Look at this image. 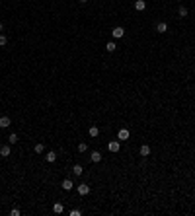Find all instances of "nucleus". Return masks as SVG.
Listing matches in <instances>:
<instances>
[{
  "instance_id": "obj_12",
  "label": "nucleus",
  "mask_w": 195,
  "mask_h": 216,
  "mask_svg": "<svg viewBox=\"0 0 195 216\" xmlns=\"http://www.w3.org/2000/svg\"><path fill=\"white\" fill-rule=\"evenodd\" d=\"M53 212H55V214H63L64 212V206L61 205V202H55V205H53Z\"/></svg>"
},
{
  "instance_id": "obj_5",
  "label": "nucleus",
  "mask_w": 195,
  "mask_h": 216,
  "mask_svg": "<svg viewBox=\"0 0 195 216\" xmlns=\"http://www.w3.org/2000/svg\"><path fill=\"white\" fill-rule=\"evenodd\" d=\"M10 154H12L10 144H4V146H0V156H2V158H8Z\"/></svg>"
},
{
  "instance_id": "obj_23",
  "label": "nucleus",
  "mask_w": 195,
  "mask_h": 216,
  "mask_svg": "<svg viewBox=\"0 0 195 216\" xmlns=\"http://www.w3.org/2000/svg\"><path fill=\"white\" fill-rule=\"evenodd\" d=\"M10 214H12V216H20V208H12Z\"/></svg>"
},
{
  "instance_id": "obj_16",
  "label": "nucleus",
  "mask_w": 195,
  "mask_h": 216,
  "mask_svg": "<svg viewBox=\"0 0 195 216\" xmlns=\"http://www.w3.org/2000/svg\"><path fill=\"white\" fill-rule=\"evenodd\" d=\"M185 16H187V8L180 6V8H178V18H185Z\"/></svg>"
},
{
  "instance_id": "obj_14",
  "label": "nucleus",
  "mask_w": 195,
  "mask_h": 216,
  "mask_svg": "<svg viewBox=\"0 0 195 216\" xmlns=\"http://www.w3.org/2000/svg\"><path fill=\"white\" fill-rule=\"evenodd\" d=\"M88 134L92 136V138H96V136L99 134V128L96 127V125H92V127H90V131H88Z\"/></svg>"
},
{
  "instance_id": "obj_6",
  "label": "nucleus",
  "mask_w": 195,
  "mask_h": 216,
  "mask_svg": "<svg viewBox=\"0 0 195 216\" xmlns=\"http://www.w3.org/2000/svg\"><path fill=\"white\" fill-rule=\"evenodd\" d=\"M61 187H63L64 191H72V189H74V183H72V179H68V177H66V179H63Z\"/></svg>"
},
{
  "instance_id": "obj_8",
  "label": "nucleus",
  "mask_w": 195,
  "mask_h": 216,
  "mask_svg": "<svg viewBox=\"0 0 195 216\" xmlns=\"http://www.w3.org/2000/svg\"><path fill=\"white\" fill-rule=\"evenodd\" d=\"M135 10H137V12L146 10V2H144V0H137V2H135Z\"/></svg>"
},
{
  "instance_id": "obj_22",
  "label": "nucleus",
  "mask_w": 195,
  "mask_h": 216,
  "mask_svg": "<svg viewBox=\"0 0 195 216\" xmlns=\"http://www.w3.org/2000/svg\"><path fill=\"white\" fill-rule=\"evenodd\" d=\"M82 212H80V210H78V208H72V210H70V216H80Z\"/></svg>"
},
{
  "instance_id": "obj_10",
  "label": "nucleus",
  "mask_w": 195,
  "mask_h": 216,
  "mask_svg": "<svg viewBox=\"0 0 195 216\" xmlns=\"http://www.w3.org/2000/svg\"><path fill=\"white\" fill-rule=\"evenodd\" d=\"M139 154L140 156H150V146H148V144H143V146H140V150H139Z\"/></svg>"
},
{
  "instance_id": "obj_21",
  "label": "nucleus",
  "mask_w": 195,
  "mask_h": 216,
  "mask_svg": "<svg viewBox=\"0 0 195 216\" xmlns=\"http://www.w3.org/2000/svg\"><path fill=\"white\" fill-rule=\"evenodd\" d=\"M6 43H8V37L0 33V47H6Z\"/></svg>"
},
{
  "instance_id": "obj_19",
  "label": "nucleus",
  "mask_w": 195,
  "mask_h": 216,
  "mask_svg": "<svg viewBox=\"0 0 195 216\" xmlns=\"http://www.w3.org/2000/svg\"><path fill=\"white\" fill-rule=\"evenodd\" d=\"M18 142V134H16V132H12L10 136H8V144H16Z\"/></svg>"
},
{
  "instance_id": "obj_15",
  "label": "nucleus",
  "mask_w": 195,
  "mask_h": 216,
  "mask_svg": "<svg viewBox=\"0 0 195 216\" xmlns=\"http://www.w3.org/2000/svg\"><path fill=\"white\" fill-rule=\"evenodd\" d=\"M90 160H92L94 164H98V162H102V154H99V152H92V154H90Z\"/></svg>"
},
{
  "instance_id": "obj_13",
  "label": "nucleus",
  "mask_w": 195,
  "mask_h": 216,
  "mask_svg": "<svg viewBox=\"0 0 195 216\" xmlns=\"http://www.w3.org/2000/svg\"><path fill=\"white\" fill-rule=\"evenodd\" d=\"M57 160V154H55V152H47V154H45V162H49V164H53V162H55Z\"/></svg>"
},
{
  "instance_id": "obj_11",
  "label": "nucleus",
  "mask_w": 195,
  "mask_h": 216,
  "mask_svg": "<svg viewBox=\"0 0 195 216\" xmlns=\"http://www.w3.org/2000/svg\"><path fill=\"white\" fill-rule=\"evenodd\" d=\"M72 173L74 175H82V173H84V168H82L80 164H74L72 165Z\"/></svg>"
},
{
  "instance_id": "obj_7",
  "label": "nucleus",
  "mask_w": 195,
  "mask_h": 216,
  "mask_svg": "<svg viewBox=\"0 0 195 216\" xmlns=\"http://www.w3.org/2000/svg\"><path fill=\"white\" fill-rule=\"evenodd\" d=\"M117 138H119V140H127V138H129V128H119Z\"/></svg>"
},
{
  "instance_id": "obj_4",
  "label": "nucleus",
  "mask_w": 195,
  "mask_h": 216,
  "mask_svg": "<svg viewBox=\"0 0 195 216\" xmlns=\"http://www.w3.org/2000/svg\"><path fill=\"white\" fill-rule=\"evenodd\" d=\"M12 125V119L8 117V115H2V117H0V128H8Z\"/></svg>"
},
{
  "instance_id": "obj_25",
  "label": "nucleus",
  "mask_w": 195,
  "mask_h": 216,
  "mask_svg": "<svg viewBox=\"0 0 195 216\" xmlns=\"http://www.w3.org/2000/svg\"><path fill=\"white\" fill-rule=\"evenodd\" d=\"M80 2H82V4H84V2H88V0H80Z\"/></svg>"
},
{
  "instance_id": "obj_20",
  "label": "nucleus",
  "mask_w": 195,
  "mask_h": 216,
  "mask_svg": "<svg viewBox=\"0 0 195 216\" xmlns=\"http://www.w3.org/2000/svg\"><path fill=\"white\" fill-rule=\"evenodd\" d=\"M78 152H80V154L88 152V144H86V142H80V144H78Z\"/></svg>"
},
{
  "instance_id": "obj_3",
  "label": "nucleus",
  "mask_w": 195,
  "mask_h": 216,
  "mask_svg": "<svg viewBox=\"0 0 195 216\" xmlns=\"http://www.w3.org/2000/svg\"><path fill=\"white\" fill-rule=\"evenodd\" d=\"M76 191H78V195H80V197H86V195L90 193V185H86V183H80L76 187Z\"/></svg>"
},
{
  "instance_id": "obj_2",
  "label": "nucleus",
  "mask_w": 195,
  "mask_h": 216,
  "mask_svg": "<svg viewBox=\"0 0 195 216\" xmlns=\"http://www.w3.org/2000/svg\"><path fill=\"white\" fill-rule=\"evenodd\" d=\"M111 35H113V39H121V37L125 35V29H123L121 26H115L113 29H111Z\"/></svg>"
},
{
  "instance_id": "obj_18",
  "label": "nucleus",
  "mask_w": 195,
  "mask_h": 216,
  "mask_svg": "<svg viewBox=\"0 0 195 216\" xmlns=\"http://www.w3.org/2000/svg\"><path fill=\"white\" fill-rule=\"evenodd\" d=\"M33 150H35V154H43V152H45V146H43V144H41V142H37Z\"/></svg>"
},
{
  "instance_id": "obj_17",
  "label": "nucleus",
  "mask_w": 195,
  "mask_h": 216,
  "mask_svg": "<svg viewBox=\"0 0 195 216\" xmlns=\"http://www.w3.org/2000/svg\"><path fill=\"white\" fill-rule=\"evenodd\" d=\"M115 49H117V45H115V41H109V43L105 45V51H107V53H113Z\"/></svg>"
},
{
  "instance_id": "obj_24",
  "label": "nucleus",
  "mask_w": 195,
  "mask_h": 216,
  "mask_svg": "<svg viewBox=\"0 0 195 216\" xmlns=\"http://www.w3.org/2000/svg\"><path fill=\"white\" fill-rule=\"evenodd\" d=\"M4 29V26H2V22H0V31H2Z\"/></svg>"
},
{
  "instance_id": "obj_1",
  "label": "nucleus",
  "mask_w": 195,
  "mask_h": 216,
  "mask_svg": "<svg viewBox=\"0 0 195 216\" xmlns=\"http://www.w3.org/2000/svg\"><path fill=\"white\" fill-rule=\"evenodd\" d=\"M107 150H109L111 154H117V152L121 150V144H119V140H111V142L107 144Z\"/></svg>"
},
{
  "instance_id": "obj_9",
  "label": "nucleus",
  "mask_w": 195,
  "mask_h": 216,
  "mask_svg": "<svg viewBox=\"0 0 195 216\" xmlns=\"http://www.w3.org/2000/svg\"><path fill=\"white\" fill-rule=\"evenodd\" d=\"M156 31H158V33H166V31H168V23H166V22H158V23H156Z\"/></svg>"
}]
</instances>
